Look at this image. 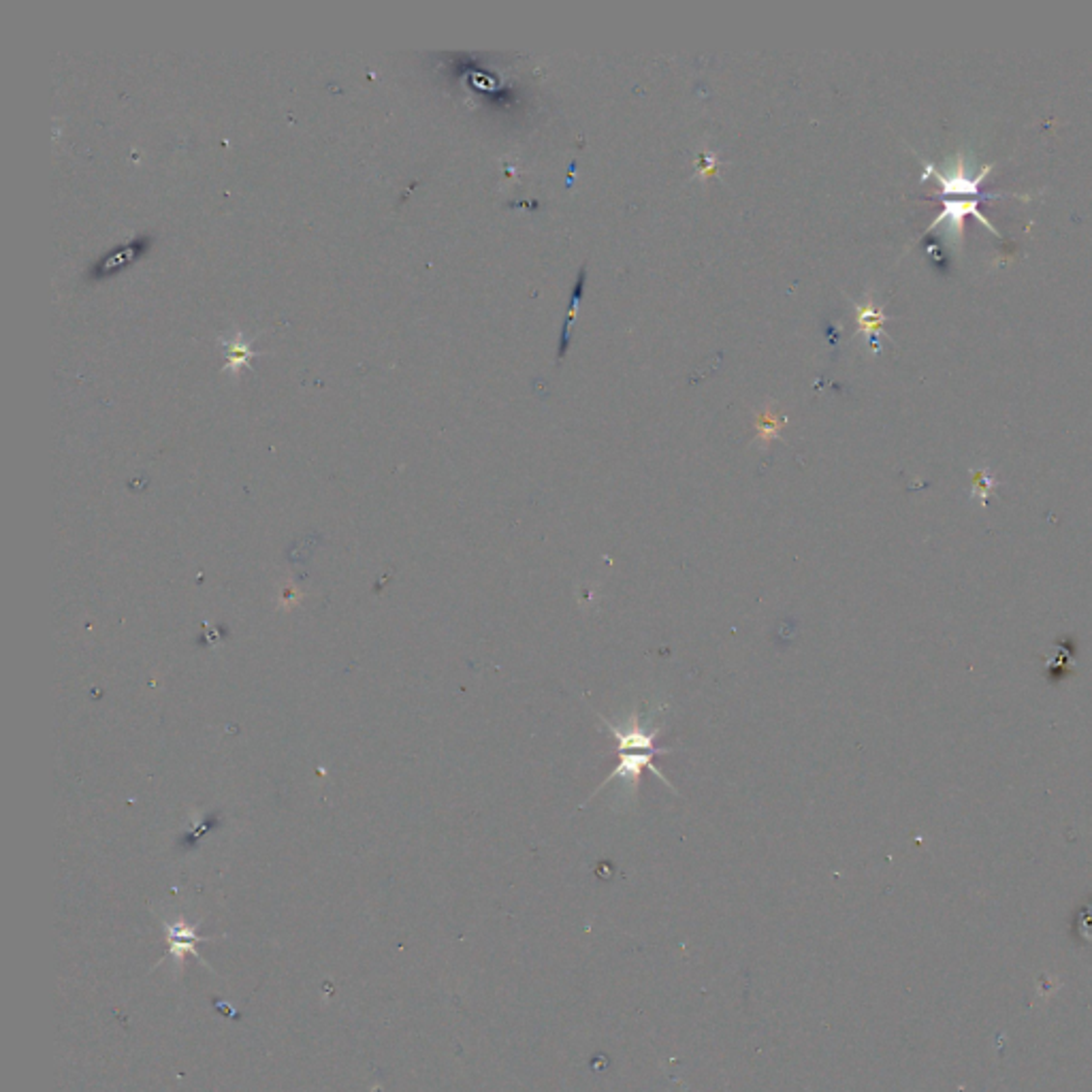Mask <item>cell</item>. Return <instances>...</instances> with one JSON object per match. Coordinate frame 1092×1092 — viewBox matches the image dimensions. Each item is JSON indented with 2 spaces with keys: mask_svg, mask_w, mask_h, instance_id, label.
Returning a JSON list of instances; mask_svg holds the SVG:
<instances>
[{
  "mask_svg": "<svg viewBox=\"0 0 1092 1092\" xmlns=\"http://www.w3.org/2000/svg\"><path fill=\"white\" fill-rule=\"evenodd\" d=\"M600 722L606 727H609V730L616 738V745H619V764H616V768L611 773V777L604 778L602 785L598 787V790H595V794H600L604 787L613 783V781H621L623 785H628L632 792H636V787H639V781H641V773L644 771V768H649V771L657 778H660V781H664L666 785L670 787V790H674V785L664 777V773L655 764L657 755L670 753L672 750H669V747H657L655 745L660 730H655V727H646L649 723L642 720L641 711H634L628 717V720L621 722V723H614L611 720H606L604 715H600Z\"/></svg>",
  "mask_w": 1092,
  "mask_h": 1092,
  "instance_id": "1",
  "label": "cell"
},
{
  "mask_svg": "<svg viewBox=\"0 0 1092 1092\" xmlns=\"http://www.w3.org/2000/svg\"><path fill=\"white\" fill-rule=\"evenodd\" d=\"M990 171H993V165H984L977 176L967 174L963 154L956 156V167L952 169V174H942V171L935 169V165H926L922 179H928L930 176H935L939 184H942V192L945 195L943 211L937 216V220L933 222V225H930L928 231H933L937 225H943L945 220H949V235H952V239H956L960 244V241H963V235H965V216L973 214L986 229H990L995 232V235H998L996 229L990 225V222L977 211L979 201L1003 199V197H1018V199H1028V197H1024V195L979 197V195H986V192H979V184H982V181L986 179Z\"/></svg>",
  "mask_w": 1092,
  "mask_h": 1092,
  "instance_id": "2",
  "label": "cell"
},
{
  "mask_svg": "<svg viewBox=\"0 0 1092 1092\" xmlns=\"http://www.w3.org/2000/svg\"><path fill=\"white\" fill-rule=\"evenodd\" d=\"M585 282H587V267H581L579 271V278H576V285L572 288V297H570V310H568V316H565L563 322V331H561V343H560V357L563 359L565 352L570 348V329L574 325V318H576V312H579V303L583 297V290H585Z\"/></svg>",
  "mask_w": 1092,
  "mask_h": 1092,
  "instance_id": "3",
  "label": "cell"
},
{
  "mask_svg": "<svg viewBox=\"0 0 1092 1092\" xmlns=\"http://www.w3.org/2000/svg\"><path fill=\"white\" fill-rule=\"evenodd\" d=\"M884 320H886L884 312L875 308L871 299H868L864 308H858V322H860V331L866 333V338L871 340L875 350H877V331L882 329Z\"/></svg>",
  "mask_w": 1092,
  "mask_h": 1092,
  "instance_id": "4",
  "label": "cell"
},
{
  "mask_svg": "<svg viewBox=\"0 0 1092 1092\" xmlns=\"http://www.w3.org/2000/svg\"><path fill=\"white\" fill-rule=\"evenodd\" d=\"M783 423H785V421H783V419H777L773 412L762 414L760 421H757V436H760L764 442L773 440L775 436H778V429H781Z\"/></svg>",
  "mask_w": 1092,
  "mask_h": 1092,
  "instance_id": "5",
  "label": "cell"
}]
</instances>
